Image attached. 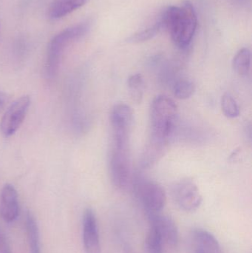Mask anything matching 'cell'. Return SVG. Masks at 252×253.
<instances>
[{"label":"cell","instance_id":"obj_1","mask_svg":"<svg viewBox=\"0 0 252 253\" xmlns=\"http://www.w3.org/2000/svg\"><path fill=\"white\" fill-rule=\"evenodd\" d=\"M160 21L178 47L182 49L189 47L198 25L196 12L189 1H186L180 7L170 6L163 13Z\"/></svg>","mask_w":252,"mask_h":253},{"label":"cell","instance_id":"obj_2","mask_svg":"<svg viewBox=\"0 0 252 253\" xmlns=\"http://www.w3.org/2000/svg\"><path fill=\"white\" fill-rule=\"evenodd\" d=\"M178 107L173 99L164 95L156 96L150 108V140L167 144L177 117Z\"/></svg>","mask_w":252,"mask_h":253},{"label":"cell","instance_id":"obj_3","mask_svg":"<svg viewBox=\"0 0 252 253\" xmlns=\"http://www.w3.org/2000/svg\"><path fill=\"white\" fill-rule=\"evenodd\" d=\"M90 28V22H81L63 30L50 40L46 62V73L49 79L53 80L57 75L62 56L68 46L85 36Z\"/></svg>","mask_w":252,"mask_h":253},{"label":"cell","instance_id":"obj_4","mask_svg":"<svg viewBox=\"0 0 252 253\" xmlns=\"http://www.w3.org/2000/svg\"><path fill=\"white\" fill-rule=\"evenodd\" d=\"M134 193L146 212H159L167 202L163 187L150 180H139L134 185Z\"/></svg>","mask_w":252,"mask_h":253},{"label":"cell","instance_id":"obj_5","mask_svg":"<svg viewBox=\"0 0 252 253\" xmlns=\"http://www.w3.org/2000/svg\"><path fill=\"white\" fill-rule=\"evenodd\" d=\"M113 147H128L129 135L133 122V111L129 105L117 104L111 113Z\"/></svg>","mask_w":252,"mask_h":253},{"label":"cell","instance_id":"obj_6","mask_svg":"<svg viewBox=\"0 0 252 253\" xmlns=\"http://www.w3.org/2000/svg\"><path fill=\"white\" fill-rule=\"evenodd\" d=\"M31 105L28 95L21 96L7 108L0 123V130L5 137L13 135L23 123Z\"/></svg>","mask_w":252,"mask_h":253},{"label":"cell","instance_id":"obj_7","mask_svg":"<svg viewBox=\"0 0 252 253\" xmlns=\"http://www.w3.org/2000/svg\"><path fill=\"white\" fill-rule=\"evenodd\" d=\"M109 169L113 185L118 190H126L130 181V162L127 148L113 147Z\"/></svg>","mask_w":252,"mask_h":253},{"label":"cell","instance_id":"obj_8","mask_svg":"<svg viewBox=\"0 0 252 253\" xmlns=\"http://www.w3.org/2000/svg\"><path fill=\"white\" fill-rule=\"evenodd\" d=\"M173 197L178 206L185 212H195L203 202L198 186L189 179L176 183L173 189Z\"/></svg>","mask_w":252,"mask_h":253},{"label":"cell","instance_id":"obj_9","mask_svg":"<svg viewBox=\"0 0 252 253\" xmlns=\"http://www.w3.org/2000/svg\"><path fill=\"white\" fill-rule=\"evenodd\" d=\"M82 239L85 253H101L97 218L91 208H87L83 214Z\"/></svg>","mask_w":252,"mask_h":253},{"label":"cell","instance_id":"obj_10","mask_svg":"<svg viewBox=\"0 0 252 253\" xmlns=\"http://www.w3.org/2000/svg\"><path fill=\"white\" fill-rule=\"evenodd\" d=\"M149 226L162 238L165 245L174 247L179 242V230L175 221L161 212H146Z\"/></svg>","mask_w":252,"mask_h":253},{"label":"cell","instance_id":"obj_11","mask_svg":"<svg viewBox=\"0 0 252 253\" xmlns=\"http://www.w3.org/2000/svg\"><path fill=\"white\" fill-rule=\"evenodd\" d=\"M19 205L16 188L10 184L3 186L0 193V215L7 223H13L19 216Z\"/></svg>","mask_w":252,"mask_h":253},{"label":"cell","instance_id":"obj_12","mask_svg":"<svg viewBox=\"0 0 252 253\" xmlns=\"http://www.w3.org/2000/svg\"><path fill=\"white\" fill-rule=\"evenodd\" d=\"M89 0H53L47 11L49 19L57 20L80 8Z\"/></svg>","mask_w":252,"mask_h":253},{"label":"cell","instance_id":"obj_13","mask_svg":"<svg viewBox=\"0 0 252 253\" xmlns=\"http://www.w3.org/2000/svg\"><path fill=\"white\" fill-rule=\"evenodd\" d=\"M25 228L29 253H41L39 229L35 217L29 211L25 215Z\"/></svg>","mask_w":252,"mask_h":253},{"label":"cell","instance_id":"obj_14","mask_svg":"<svg viewBox=\"0 0 252 253\" xmlns=\"http://www.w3.org/2000/svg\"><path fill=\"white\" fill-rule=\"evenodd\" d=\"M167 144L155 142L149 140V144L146 146L141 159V164L143 168H149L152 166L160 158L164 155Z\"/></svg>","mask_w":252,"mask_h":253},{"label":"cell","instance_id":"obj_15","mask_svg":"<svg viewBox=\"0 0 252 253\" xmlns=\"http://www.w3.org/2000/svg\"><path fill=\"white\" fill-rule=\"evenodd\" d=\"M232 67L240 76H246L249 74L251 67V51L250 49L244 47L236 53L232 61Z\"/></svg>","mask_w":252,"mask_h":253},{"label":"cell","instance_id":"obj_16","mask_svg":"<svg viewBox=\"0 0 252 253\" xmlns=\"http://www.w3.org/2000/svg\"><path fill=\"white\" fill-rule=\"evenodd\" d=\"M164 245L165 244L159 233L149 226L144 242L146 253H164Z\"/></svg>","mask_w":252,"mask_h":253},{"label":"cell","instance_id":"obj_17","mask_svg":"<svg viewBox=\"0 0 252 253\" xmlns=\"http://www.w3.org/2000/svg\"><path fill=\"white\" fill-rule=\"evenodd\" d=\"M127 84L130 96L133 100L137 103L142 102L144 90V80L142 74H137L130 76L127 81Z\"/></svg>","mask_w":252,"mask_h":253},{"label":"cell","instance_id":"obj_18","mask_svg":"<svg viewBox=\"0 0 252 253\" xmlns=\"http://www.w3.org/2000/svg\"><path fill=\"white\" fill-rule=\"evenodd\" d=\"M161 28H162V25H161V21H159V22H156L153 26L133 34L127 39V42L129 43H139L148 41L155 37L161 31Z\"/></svg>","mask_w":252,"mask_h":253},{"label":"cell","instance_id":"obj_19","mask_svg":"<svg viewBox=\"0 0 252 253\" xmlns=\"http://www.w3.org/2000/svg\"><path fill=\"white\" fill-rule=\"evenodd\" d=\"M221 109L223 114L229 119L239 117L240 108L236 100L229 93H225L221 98Z\"/></svg>","mask_w":252,"mask_h":253},{"label":"cell","instance_id":"obj_20","mask_svg":"<svg viewBox=\"0 0 252 253\" xmlns=\"http://www.w3.org/2000/svg\"><path fill=\"white\" fill-rule=\"evenodd\" d=\"M195 91V85L188 80H179L173 87L175 96L179 99H187Z\"/></svg>","mask_w":252,"mask_h":253},{"label":"cell","instance_id":"obj_21","mask_svg":"<svg viewBox=\"0 0 252 253\" xmlns=\"http://www.w3.org/2000/svg\"><path fill=\"white\" fill-rule=\"evenodd\" d=\"M0 253H12L5 236L0 230Z\"/></svg>","mask_w":252,"mask_h":253},{"label":"cell","instance_id":"obj_22","mask_svg":"<svg viewBox=\"0 0 252 253\" xmlns=\"http://www.w3.org/2000/svg\"><path fill=\"white\" fill-rule=\"evenodd\" d=\"M10 100L8 94L4 93V92L0 91V113L4 109L6 105L8 103Z\"/></svg>","mask_w":252,"mask_h":253},{"label":"cell","instance_id":"obj_23","mask_svg":"<svg viewBox=\"0 0 252 253\" xmlns=\"http://www.w3.org/2000/svg\"><path fill=\"white\" fill-rule=\"evenodd\" d=\"M124 253H136L133 251L132 248H130L129 246L124 247Z\"/></svg>","mask_w":252,"mask_h":253},{"label":"cell","instance_id":"obj_24","mask_svg":"<svg viewBox=\"0 0 252 253\" xmlns=\"http://www.w3.org/2000/svg\"><path fill=\"white\" fill-rule=\"evenodd\" d=\"M194 253H221V252H210V251H200V250H194Z\"/></svg>","mask_w":252,"mask_h":253}]
</instances>
